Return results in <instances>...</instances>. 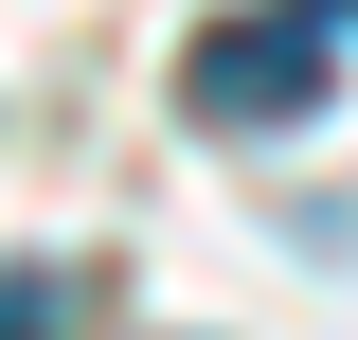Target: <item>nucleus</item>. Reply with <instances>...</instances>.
<instances>
[{
  "label": "nucleus",
  "mask_w": 358,
  "mask_h": 340,
  "mask_svg": "<svg viewBox=\"0 0 358 340\" xmlns=\"http://www.w3.org/2000/svg\"><path fill=\"white\" fill-rule=\"evenodd\" d=\"M322 36H341V18H322V0H251V18H215V36L179 54V108H197V126H322Z\"/></svg>",
  "instance_id": "nucleus-1"
},
{
  "label": "nucleus",
  "mask_w": 358,
  "mask_h": 340,
  "mask_svg": "<svg viewBox=\"0 0 358 340\" xmlns=\"http://www.w3.org/2000/svg\"><path fill=\"white\" fill-rule=\"evenodd\" d=\"M322 18H358V0H322Z\"/></svg>",
  "instance_id": "nucleus-3"
},
{
  "label": "nucleus",
  "mask_w": 358,
  "mask_h": 340,
  "mask_svg": "<svg viewBox=\"0 0 358 340\" xmlns=\"http://www.w3.org/2000/svg\"><path fill=\"white\" fill-rule=\"evenodd\" d=\"M108 323V287L90 269H36V251H0V340H90Z\"/></svg>",
  "instance_id": "nucleus-2"
}]
</instances>
